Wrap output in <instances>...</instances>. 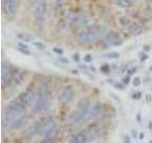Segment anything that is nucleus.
Listing matches in <instances>:
<instances>
[{
	"label": "nucleus",
	"instance_id": "f257e3e1",
	"mask_svg": "<svg viewBox=\"0 0 152 143\" xmlns=\"http://www.w3.org/2000/svg\"><path fill=\"white\" fill-rule=\"evenodd\" d=\"M50 90L48 84H43L37 92V99L34 104V111L40 113L50 107Z\"/></svg>",
	"mask_w": 152,
	"mask_h": 143
},
{
	"label": "nucleus",
	"instance_id": "f03ea898",
	"mask_svg": "<svg viewBox=\"0 0 152 143\" xmlns=\"http://www.w3.org/2000/svg\"><path fill=\"white\" fill-rule=\"evenodd\" d=\"M57 122L52 116H48L40 119L39 135L42 136H53L57 133Z\"/></svg>",
	"mask_w": 152,
	"mask_h": 143
},
{
	"label": "nucleus",
	"instance_id": "7ed1b4c3",
	"mask_svg": "<svg viewBox=\"0 0 152 143\" xmlns=\"http://www.w3.org/2000/svg\"><path fill=\"white\" fill-rule=\"evenodd\" d=\"M47 3L43 0L37 1L33 8V17H34V21L36 25L41 26L43 23L45 22V15L47 13Z\"/></svg>",
	"mask_w": 152,
	"mask_h": 143
},
{
	"label": "nucleus",
	"instance_id": "20e7f679",
	"mask_svg": "<svg viewBox=\"0 0 152 143\" xmlns=\"http://www.w3.org/2000/svg\"><path fill=\"white\" fill-rule=\"evenodd\" d=\"M15 75L14 68L9 63H3L1 68V79L3 86H10L12 83V80Z\"/></svg>",
	"mask_w": 152,
	"mask_h": 143
},
{
	"label": "nucleus",
	"instance_id": "39448f33",
	"mask_svg": "<svg viewBox=\"0 0 152 143\" xmlns=\"http://www.w3.org/2000/svg\"><path fill=\"white\" fill-rule=\"evenodd\" d=\"M69 24L72 27V28H81V27H85L88 25V17L84 15L83 13H71L68 18Z\"/></svg>",
	"mask_w": 152,
	"mask_h": 143
},
{
	"label": "nucleus",
	"instance_id": "423d86ee",
	"mask_svg": "<svg viewBox=\"0 0 152 143\" xmlns=\"http://www.w3.org/2000/svg\"><path fill=\"white\" fill-rule=\"evenodd\" d=\"M75 97V93H74V90L72 88L71 85H66L65 87H63L60 92L58 93V100L63 103H69L73 100Z\"/></svg>",
	"mask_w": 152,
	"mask_h": 143
},
{
	"label": "nucleus",
	"instance_id": "0eeeda50",
	"mask_svg": "<svg viewBox=\"0 0 152 143\" xmlns=\"http://www.w3.org/2000/svg\"><path fill=\"white\" fill-rule=\"evenodd\" d=\"M89 30H90V40H91V42L102 39L108 32L106 27L97 26V25L89 26Z\"/></svg>",
	"mask_w": 152,
	"mask_h": 143
},
{
	"label": "nucleus",
	"instance_id": "6e6552de",
	"mask_svg": "<svg viewBox=\"0 0 152 143\" xmlns=\"http://www.w3.org/2000/svg\"><path fill=\"white\" fill-rule=\"evenodd\" d=\"M20 4L21 0H9L2 5V10L7 15H14L20 8Z\"/></svg>",
	"mask_w": 152,
	"mask_h": 143
},
{
	"label": "nucleus",
	"instance_id": "1a4fd4ad",
	"mask_svg": "<svg viewBox=\"0 0 152 143\" xmlns=\"http://www.w3.org/2000/svg\"><path fill=\"white\" fill-rule=\"evenodd\" d=\"M21 116L20 112H14V111H8L4 114L2 118V127L5 128H11L12 123Z\"/></svg>",
	"mask_w": 152,
	"mask_h": 143
},
{
	"label": "nucleus",
	"instance_id": "9d476101",
	"mask_svg": "<svg viewBox=\"0 0 152 143\" xmlns=\"http://www.w3.org/2000/svg\"><path fill=\"white\" fill-rule=\"evenodd\" d=\"M22 100L25 103L27 107L34 106L37 99V93H35L32 89H28L22 94H20Z\"/></svg>",
	"mask_w": 152,
	"mask_h": 143
},
{
	"label": "nucleus",
	"instance_id": "9b49d317",
	"mask_svg": "<svg viewBox=\"0 0 152 143\" xmlns=\"http://www.w3.org/2000/svg\"><path fill=\"white\" fill-rule=\"evenodd\" d=\"M104 42L111 46H120L123 44V39L121 35L115 31H109L104 35Z\"/></svg>",
	"mask_w": 152,
	"mask_h": 143
},
{
	"label": "nucleus",
	"instance_id": "f8f14e48",
	"mask_svg": "<svg viewBox=\"0 0 152 143\" xmlns=\"http://www.w3.org/2000/svg\"><path fill=\"white\" fill-rule=\"evenodd\" d=\"M27 108V106L24 103V101L22 100L21 97H19L13 98L12 100H11L8 105H7V110L8 111H14V112H23L24 110Z\"/></svg>",
	"mask_w": 152,
	"mask_h": 143
},
{
	"label": "nucleus",
	"instance_id": "ddd939ff",
	"mask_svg": "<svg viewBox=\"0 0 152 143\" xmlns=\"http://www.w3.org/2000/svg\"><path fill=\"white\" fill-rule=\"evenodd\" d=\"M75 39L79 44H88V43L91 42L90 40V30H89V26L88 27H85L82 29L81 31H79L75 35Z\"/></svg>",
	"mask_w": 152,
	"mask_h": 143
},
{
	"label": "nucleus",
	"instance_id": "4468645a",
	"mask_svg": "<svg viewBox=\"0 0 152 143\" xmlns=\"http://www.w3.org/2000/svg\"><path fill=\"white\" fill-rule=\"evenodd\" d=\"M90 106H91V103H90L89 99L88 98H82L78 102V106H77V111L78 113L81 114L82 116L86 117L88 116V111L90 109Z\"/></svg>",
	"mask_w": 152,
	"mask_h": 143
},
{
	"label": "nucleus",
	"instance_id": "2eb2a0df",
	"mask_svg": "<svg viewBox=\"0 0 152 143\" xmlns=\"http://www.w3.org/2000/svg\"><path fill=\"white\" fill-rule=\"evenodd\" d=\"M89 140V137L87 133L85 132H80L76 133L73 136L70 137L69 142L70 143H86Z\"/></svg>",
	"mask_w": 152,
	"mask_h": 143
},
{
	"label": "nucleus",
	"instance_id": "dca6fc26",
	"mask_svg": "<svg viewBox=\"0 0 152 143\" xmlns=\"http://www.w3.org/2000/svg\"><path fill=\"white\" fill-rule=\"evenodd\" d=\"M85 119L84 116H82L81 114L78 113L77 110H75L72 113L70 114V116H69L68 119V123L69 125H76V124H79L81 123Z\"/></svg>",
	"mask_w": 152,
	"mask_h": 143
},
{
	"label": "nucleus",
	"instance_id": "f3484780",
	"mask_svg": "<svg viewBox=\"0 0 152 143\" xmlns=\"http://www.w3.org/2000/svg\"><path fill=\"white\" fill-rule=\"evenodd\" d=\"M102 112V106L101 104L99 103H95L90 106V109L88 111V118H93V117H97L100 116V114Z\"/></svg>",
	"mask_w": 152,
	"mask_h": 143
},
{
	"label": "nucleus",
	"instance_id": "a211bd4d",
	"mask_svg": "<svg viewBox=\"0 0 152 143\" xmlns=\"http://www.w3.org/2000/svg\"><path fill=\"white\" fill-rule=\"evenodd\" d=\"M27 121H28L27 117L21 114V116L12 123V125L11 126V129H12V130H19V129H21L24 125H25Z\"/></svg>",
	"mask_w": 152,
	"mask_h": 143
},
{
	"label": "nucleus",
	"instance_id": "6ab92c4d",
	"mask_svg": "<svg viewBox=\"0 0 152 143\" xmlns=\"http://www.w3.org/2000/svg\"><path fill=\"white\" fill-rule=\"evenodd\" d=\"M128 29H129L130 33L133 36H139L144 32V28L140 24H131V26Z\"/></svg>",
	"mask_w": 152,
	"mask_h": 143
},
{
	"label": "nucleus",
	"instance_id": "aec40b11",
	"mask_svg": "<svg viewBox=\"0 0 152 143\" xmlns=\"http://www.w3.org/2000/svg\"><path fill=\"white\" fill-rule=\"evenodd\" d=\"M25 76H26L25 73H17V74H15V75H14V77L12 78V83L10 86H17L19 84H21L24 81V79H25Z\"/></svg>",
	"mask_w": 152,
	"mask_h": 143
},
{
	"label": "nucleus",
	"instance_id": "412c9836",
	"mask_svg": "<svg viewBox=\"0 0 152 143\" xmlns=\"http://www.w3.org/2000/svg\"><path fill=\"white\" fill-rule=\"evenodd\" d=\"M17 38L19 40H21L22 42H27V43L34 40V36L27 32H19L17 35Z\"/></svg>",
	"mask_w": 152,
	"mask_h": 143
},
{
	"label": "nucleus",
	"instance_id": "4be33fe9",
	"mask_svg": "<svg viewBox=\"0 0 152 143\" xmlns=\"http://www.w3.org/2000/svg\"><path fill=\"white\" fill-rule=\"evenodd\" d=\"M135 0H115V3L121 8H131Z\"/></svg>",
	"mask_w": 152,
	"mask_h": 143
},
{
	"label": "nucleus",
	"instance_id": "5701e85b",
	"mask_svg": "<svg viewBox=\"0 0 152 143\" xmlns=\"http://www.w3.org/2000/svg\"><path fill=\"white\" fill-rule=\"evenodd\" d=\"M119 23H120V25L124 28H129L132 24L130 19L126 16H122V17L119 18Z\"/></svg>",
	"mask_w": 152,
	"mask_h": 143
},
{
	"label": "nucleus",
	"instance_id": "b1692460",
	"mask_svg": "<svg viewBox=\"0 0 152 143\" xmlns=\"http://www.w3.org/2000/svg\"><path fill=\"white\" fill-rule=\"evenodd\" d=\"M142 17L147 21H152V8H148L146 11H145Z\"/></svg>",
	"mask_w": 152,
	"mask_h": 143
},
{
	"label": "nucleus",
	"instance_id": "393cba45",
	"mask_svg": "<svg viewBox=\"0 0 152 143\" xmlns=\"http://www.w3.org/2000/svg\"><path fill=\"white\" fill-rule=\"evenodd\" d=\"M64 0H56L53 4V9L54 11L57 12V11H60V10L63 8V5H64Z\"/></svg>",
	"mask_w": 152,
	"mask_h": 143
},
{
	"label": "nucleus",
	"instance_id": "a878e982",
	"mask_svg": "<svg viewBox=\"0 0 152 143\" xmlns=\"http://www.w3.org/2000/svg\"><path fill=\"white\" fill-rule=\"evenodd\" d=\"M56 140V135L53 136H44V139H42V142H46V143H52L55 142Z\"/></svg>",
	"mask_w": 152,
	"mask_h": 143
},
{
	"label": "nucleus",
	"instance_id": "bb28decb",
	"mask_svg": "<svg viewBox=\"0 0 152 143\" xmlns=\"http://www.w3.org/2000/svg\"><path fill=\"white\" fill-rule=\"evenodd\" d=\"M104 56L108 59H116V58H119L120 55H119L118 52H109V54L104 55Z\"/></svg>",
	"mask_w": 152,
	"mask_h": 143
},
{
	"label": "nucleus",
	"instance_id": "cd10ccee",
	"mask_svg": "<svg viewBox=\"0 0 152 143\" xmlns=\"http://www.w3.org/2000/svg\"><path fill=\"white\" fill-rule=\"evenodd\" d=\"M132 84L134 87H139V86H141L142 84V81H141V78L140 77H134L133 78V81H132Z\"/></svg>",
	"mask_w": 152,
	"mask_h": 143
},
{
	"label": "nucleus",
	"instance_id": "c85d7f7f",
	"mask_svg": "<svg viewBox=\"0 0 152 143\" xmlns=\"http://www.w3.org/2000/svg\"><path fill=\"white\" fill-rule=\"evenodd\" d=\"M100 70H101L103 73H108L109 71H110V67H109V65L108 64H103L102 66H101V68H100Z\"/></svg>",
	"mask_w": 152,
	"mask_h": 143
},
{
	"label": "nucleus",
	"instance_id": "c756f323",
	"mask_svg": "<svg viewBox=\"0 0 152 143\" xmlns=\"http://www.w3.org/2000/svg\"><path fill=\"white\" fill-rule=\"evenodd\" d=\"M129 81H130V75L129 74H127V75H125L124 77L122 78V82L125 84V85H127L128 83H129Z\"/></svg>",
	"mask_w": 152,
	"mask_h": 143
},
{
	"label": "nucleus",
	"instance_id": "7c9ffc66",
	"mask_svg": "<svg viewBox=\"0 0 152 143\" xmlns=\"http://www.w3.org/2000/svg\"><path fill=\"white\" fill-rule=\"evenodd\" d=\"M18 51L21 52V54L25 55H28L31 54V52L28 51V49H23V48H19L18 47Z\"/></svg>",
	"mask_w": 152,
	"mask_h": 143
},
{
	"label": "nucleus",
	"instance_id": "2f4dec72",
	"mask_svg": "<svg viewBox=\"0 0 152 143\" xmlns=\"http://www.w3.org/2000/svg\"><path fill=\"white\" fill-rule=\"evenodd\" d=\"M84 61L86 62V63H89V62H91L92 61V56L91 55H87L85 57H84Z\"/></svg>",
	"mask_w": 152,
	"mask_h": 143
},
{
	"label": "nucleus",
	"instance_id": "473e14b6",
	"mask_svg": "<svg viewBox=\"0 0 152 143\" xmlns=\"http://www.w3.org/2000/svg\"><path fill=\"white\" fill-rule=\"evenodd\" d=\"M52 51H53L54 52H56L57 55H63V50L62 49H58V48H53V49H52Z\"/></svg>",
	"mask_w": 152,
	"mask_h": 143
},
{
	"label": "nucleus",
	"instance_id": "72a5a7b5",
	"mask_svg": "<svg viewBox=\"0 0 152 143\" xmlns=\"http://www.w3.org/2000/svg\"><path fill=\"white\" fill-rule=\"evenodd\" d=\"M59 62H61L62 64H68L69 63V60L66 58H64V57H60V58L58 59Z\"/></svg>",
	"mask_w": 152,
	"mask_h": 143
},
{
	"label": "nucleus",
	"instance_id": "f704fd0d",
	"mask_svg": "<svg viewBox=\"0 0 152 143\" xmlns=\"http://www.w3.org/2000/svg\"><path fill=\"white\" fill-rule=\"evenodd\" d=\"M34 45H35L37 48H39L40 50H43V49H44V48H45V47H44V45H43L41 42H34Z\"/></svg>",
	"mask_w": 152,
	"mask_h": 143
},
{
	"label": "nucleus",
	"instance_id": "c9c22d12",
	"mask_svg": "<svg viewBox=\"0 0 152 143\" xmlns=\"http://www.w3.org/2000/svg\"><path fill=\"white\" fill-rule=\"evenodd\" d=\"M72 58H73L74 61L78 62V61L80 60V55H79V54H74V55H72Z\"/></svg>",
	"mask_w": 152,
	"mask_h": 143
},
{
	"label": "nucleus",
	"instance_id": "e433bc0d",
	"mask_svg": "<svg viewBox=\"0 0 152 143\" xmlns=\"http://www.w3.org/2000/svg\"><path fill=\"white\" fill-rule=\"evenodd\" d=\"M136 68H132V69H128L127 70V74H129V75H131V74H133L136 72Z\"/></svg>",
	"mask_w": 152,
	"mask_h": 143
},
{
	"label": "nucleus",
	"instance_id": "4c0bfd02",
	"mask_svg": "<svg viewBox=\"0 0 152 143\" xmlns=\"http://www.w3.org/2000/svg\"><path fill=\"white\" fill-rule=\"evenodd\" d=\"M142 97V94L140 92H138V93H135V94L133 95V98H137V99H140Z\"/></svg>",
	"mask_w": 152,
	"mask_h": 143
},
{
	"label": "nucleus",
	"instance_id": "58836bf2",
	"mask_svg": "<svg viewBox=\"0 0 152 143\" xmlns=\"http://www.w3.org/2000/svg\"><path fill=\"white\" fill-rule=\"evenodd\" d=\"M18 47L19 48H23V49H28V47L27 45H25V44H23V43H19Z\"/></svg>",
	"mask_w": 152,
	"mask_h": 143
},
{
	"label": "nucleus",
	"instance_id": "ea45409f",
	"mask_svg": "<svg viewBox=\"0 0 152 143\" xmlns=\"http://www.w3.org/2000/svg\"><path fill=\"white\" fill-rule=\"evenodd\" d=\"M115 88H117V89H119V90H123L124 89V86L122 85V84H115Z\"/></svg>",
	"mask_w": 152,
	"mask_h": 143
},
{
	"label": "nucleus",
	"instance_id": "a19ab883",
	"mask_svg": "<svg viewBox=\"0 0 152 143\" xmlns=\"http://www.w3.org/2000/svg\"><path fill=\"white\" fill-rule=\"evenodd\" d=\"M145 59H147V55H142V56H141V61H144Z\"/></svg>",
	"mask_w": 152,
	"mask_h": 143
},
{
	"label": "nucleus",
	"instance_id": "79ce46f5",
	"mask_svg": "<svg viewBox=\"0 0 152 143\" xmlns=\"http://www.w3.org/2000/svg\"><path fill=\"white\" fill-rule=\"evenodd\" d=\"M125 142H130V137L129 136H125Z\"/></svg>",
	"mask_w": 152,
	"mask_h": 143
},
{
	"label": "nucleus",
	"instance_id": "37998d69",
	"mask_svg": "<svg viewBox=\"0 0 152 143\" xmlns=\"http://www.w3.org/2000/svg\"><path fill=\"white\" fill-rule=\"evenodd\" d=\"M136 118L138 119V121L141 122V116H140V114H138L137 116H136Z\"/></svg>",
	"mask_w": 152,
	"mask_h": 143
},
{
	"label": "nucleus",
	"instance_id": "c03bdc74",
	"mask_svg": "<svg viewBox=\"0 0 152 143\" xmlns=\"http://www.w3.org/2000/svg\"><path fill=\"white\" fill-rule=\"evenodd\" d=\"M148 129L151 131L152 130V121H150L149 123H148Z\"/></svg>",
	"mask_w": 152,
	"mask_h": 143
},
{
	"label": "nucleus",
	"instance_id": "a18cd8bd",
	"mask_svg": "<svg viewBox=\"0 0 152 143\" xmlns=\"http://www.w3.org/2000/svg\"><path fill=\"white\" fill-rule=\"evenodd\" d=\"M146 99H147V102H150V95L149 94L146 95Z\"/></svg>",
	"mask_w": 152,
	"mask_h": 143
},
{
	"label": "nucleus",
	"instance_id": "49530a36",
	"mask_svg": "<svg viewBox=\"0 0 152 143\" xmlns=\"http://www.w3.org/2000/svg\"><path fill=\"white\" fill-rule=\"evenodd\" d=\"M9 1V0H1V5L5 4V3H7Z\"/></svg>",
	"mask_w": 152,
	"mask_h": 143
},
{
	"label": "nucleus",
	"instance_id": "de8ad7c7",
	"mask_svg": "<svg viewBox=\"0 0 152 143\" xmlns=\"http://www.w3.org/2000/svg\"><path fill=\"white\" fill-rule=\"evenodd\" d=\"M142 136H144V133H141V135H140V139H142Z\"/></svg>",
	"mask_w": 152,
	"mask_h": 143
},
{
	"label": "nucleus",
	"instance_id": "09e8293b",
	"mask_svg": "<svg viewBox=\"0 0 152 143\" xmlns=\"http://www.w3.org/2000/svg\"><path fill=\"white\" fill-rule=\"evenodd\" d=\"M149 1H150V4L152 5V0H149Z\"/></svg>",
	"mask_w": 152,
	"mask_h": 143
},
{
	"label": "nucleus",
	"instance_id": "8fccbe9b",
	"mask_svg": "<svg viewBox=\"0 0 152 143\" xmlns=\"http://www.w3.org/2000/svg\"><path fill=\"white\" fill-rule=\"evenodd\" d=\"M150 71H151V72H152V66H151V67H150Z\"/></svg>",
	"mask_w": 152,
	"mask_h": 143
}]
</instances>
